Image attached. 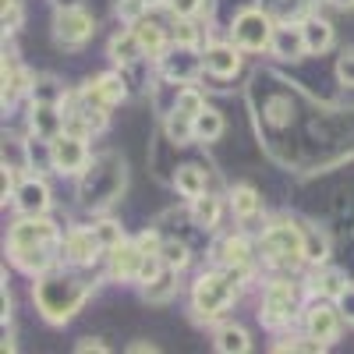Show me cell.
Returning a JSON list of instances; mask_svg holds the SVG:
<instances>
[{
	"instance_id": "obj_47",
	"label": "cell",
	"mask_w": 354,
	"mask_h": 354,
	"mask_svg": "<svg viewBox=\"0 0 354 354\" xmlns=\"http://www.w3.org/2000/svg\"><path fill=\"white\" fill-rule=\"evenodd\" d=\"M337 11H354V0H330Z\"/></svg>"
},
{
	"instance_id": "obj_50",
	"label": "cell",
	"mask_w": 354,
	"mask_h": 354,
	"mask_svg": "<svg viewBox=\"0 0 354 354\" xmlns=\"http://www.w3.org/2000/svg\"><path fill=\"white\" fill-rule=\"evenodd\" d=\"M170 0H149V8H167Z\"/></svg>"
},
{
	"instance_id": "obj_42",
	"label": "cell",
	"mask_w": 354,
	"mask_h": 354,
	"mask_svg": "<svg viewBox=\"0 0 354 354\" xmlns=\"http://www.w3.org/2000/svg\"><path fill=\"white\" fill-rule=\"evenodd\" d=\"M337 82L347 85V88H354V50H344L337 57Z\"/></svg>"
},
{
	"instance_id": "obj_2",
	"label": "cell",
	"mask_w": 354,
	"mask_h": 354,
	"mask_svg": "<svg viewBox=\"0 0 354 354\" xmlns=\"http://www.w3.org/2000/svg\"><path fill=\"white\" fill-rule=\"evenodd\" d=\"M93 290H96V283L88 277H78L71 270H50V273L36 277L32 301L50 326H64V322H71L82 312V305L93 298Z\"/></svg>"
},
{
	"instance_id": "obj_10",
	"label": "cell",
	"mask_w": 354,
	"mask_h": 354,
	"mask_svg": "<svg viewBox=\"0 0 354 354\" xmlns=\"http://www.w3.org/2000/svg\"><path fill=\"white\" fill-rule=\"evenodd\" d=\"M88 163H93V149H88V138L85 135L61 131V135L53 138V174L78 177Z\"/></svg>"
},
{
	"instance_id": "obj_12",
	"label": "cell",
	"mask_w": 354,
	"mask_h": 354,
	"mask_svg": "<svg viewBox=\"0 0 354 354\" xmlns=\"http://www.w3.org/2000/svg\"><path fill=\"white\" fill-rule=\"evenodd\" d=\"M78 93L93 103V106L113 110V106H121V103L128 100V78H124V71H103V75H96L93 82H85Z\"/></svg>"
},
{
	"instance_id": "obj_19",
	"label": "cell",
	"mask_w": 354,
	"mask_h": 354,
	"mask_svg": "<svg viewBox=\"0 0 354 354\" xmlns=\"http://www.w3.org/2000/svg\"><path fill=\"white\" fill-rule=\"evenodd\" d=\"M28 128H32V135L57 138V135H61V131L68 128V113H64V106L32 103V113H28Z\"/></svg>"
},
{
	"instance_id": "obj_14",
	"label": "cell",
	"mask_w": 354,
	"mask_h": 354,
	"mask_svg": "<svg viewBox=\"0 0 354 354\" xmlns=\"http://www.w3.org/2000/svg\"><path fill=\"white\" fill-rule=\"evenodd\" d=\"M50 205H53V198H50V185L43 181V174L21 177L18 192H15V209L21 216H46Z\"/></svg>"
},
{
	"instance_id": "obj_4",
	"label": "cell",
	"mask_w": 354,
	"mask_h": 354,
	"mask_svg": "<svg viewBox=\"0 0 354 354\" xmlns=\"http://www.w3.org/2000/svg\"><path fill=\"white\" fill-rule=\"evenodd\" d=\"M252 270L255 266H220V270H209L202 273L192 287V308H195V319L198 322H213L220 319L234 298L241 294V287L252 280Z\"/></svg>"
},
{
	"instance_id": "obj_13",
	"label": "cell",
	"mask_w": 354,
	"mask_h": 354,
	"mask_svg": "<svg viewBox=\"0 0 354 354\" xmlns=\"http://www.w3.org/2000/svg\"><path fill=\"white\" fill-rule=\"evenodd\" d=\"M103 252L106 248L96 238V227H71L64 234V262L68 266H78V270L82 266H93Z\"/></svg>"
},
{
	"instance_id": "obj_30",
	"label": "cell",
	"mask_w": 354,
	"mask_h": 354,
	"mask_svg": "<svg viewBox=\"0 0 354 354\" xmlns=\"http://www.w3.org/2000/svg\"><path fill=\"white\" fill-rule=\"evenodd\" d=\"M301 248H305V262L308 266H322L330 259V241H326V234H322L319 227L301 223Z\"/></svg>"
},
{
	"instance_id": "obj_29",
	"label": "cell",
	"mask_w": 354,
	"mask_h": 354,
	"mask_svg": "<svg viewBox=\"0 0 354 354\" xmlns=\"http://www.w3.org/2000/svg\"><path fill=\"white\" fill-rule=\"evenodd\" d=\"M220 213H223V198H216V195H198V198H192V220L202 227V230H216L220 227Z\"/></svg>"
},
{
	"instance_id": "obj_41",
	"label": "cell",
	"mask_w": 354,
	"mask_h": 354,
	"mask_svg": "<svg viewBox=\"0 0 354 354\" xmlns=\"http://www.w3.org/2000/svg\"><path fill=\"white\" fill-rule=\"evenodd\" d=\"M4 32L11 36V32H18L21 28V21H25V11H21V0H4Z\"/></svg>"
},
{
	"instance_id": "obj_37",
	"label": "cell",
	"mask_w": 354,
	"mask_h": 354,
	"mask_svg": "<svg viewBox=\"0 0 354 354\" xmlns=\"http://www.w3.org/2000/svg\"><path fill=\"white\" fill-rule=\"evenodd\" d=\"M96 227V238H100V245L110 252V248H117L121 241H128L124 238V230H121V223H113V220H100V223H93Z\"/></svg>"
},
{
	"instance_id": "obj_46",
	"label": "cell",
	"mask_w": 354,
	"mask_h": 354,
	"mask_svg": "<svg viewBox=\"0 0 354 354\" xmlns=\"http://www.w3.org/2000/svg\"><path fill=\"white\" fill-rule=\"evenodd\" d=\"M128 351H131V354H145V351H149V354H156V344H131Z\"/></svg>"
},
{
	"instance_id": "obj_17",
	"label": "cell",
	"mask_w": 354,
	"mask_h": 354,
	"mask_svg": "<svg viewBox=\"0 0 354 354\" xmlns=\"http://www.w3.org/2000/svg\"><path fill=\"white\" fill-rule=\"evenodd\" d=\"M270 53L280 57V61H301L308 53V43H305V28L301 21H277L273 28V43H270Z\"/></svg>"
},
{
	"instance_id": "obj_21",
	"label": "cell",
	"mask_w": 354,
	"mask_h": 354,
	"mask_svg": "<svg viewBox=\"0 0 354 354\" xmlns=\"http://www.w3.org/2000/svg\"><path fill=\"white\" fill-rule=\"evenodd\" d=\"M142 57H145V50H142V43H138V36H135L131 25L121 28V32L110 39V61H113L117 68H128V64L142 61Z\"/></svg>"
},
{
	"instance_id": "obj_43",
	"label": "cell",
	"mask_w": 354,
	"mask_h": 354,
	"mask_svg": "<svg viewBox=\"0 0 354 354\" xmlns=\"http://www.w3.org/2000/svg\"><path fill=\"white\" fill-rule=\"evenodd\" d=\"M135 245H138L145 255H160V248H163V238H160V234L149 227V230H142L138 238H135Z\"/></svg>"
},
{
	"instance_id": "obj_27",
	"label": "cell",
	"mask_w": 354,
	"mask_h": 354,
	"mask_svg": "<svg viewBox=\"0 0 354 354\" xmlns=\"http://www.w3.org/2000/svg\"><path fill=\"white\" fill-rule=\"evenodd\" d=\"M174 188H177V195H185L188 202L192 198H198V195H205L209 192V181H205V170L202 167H177V174H174Z\"/></svg>"
},
{
	"instance_id": "obj_32",
	"label": "cell",
	"mask_w": 354,
	"mask_h": 354,
	"mask_svg": "<svg viewBox=\"0 0 354 354\" xmlns=\"http://www.w3.org/2000/svg\"><path fill=\"white\" fill-rule=\"evenodd\" d=\"M163 131L174 145H188V142H195V117L174 110V113L163 117Z\"/></svg>"
},
{
	"instance_id": "obj_34",
	"label": "cell",
	"mask_w": 354,
	"mask_h": 354,
	"mask_svg": "<svg viewBox=\"0 0 354 354\" xmlns=\"http://www.w3.org/2000/svg\"><path fill=\"white\" fill-rule=\"evenodd\" d=\"M223 113L213 110V106H205L198 117H195V142H216L223 135Z\"/></svg>"
},
{
	"instance_id": "obj_20",
	"label": "cell",
	"mask_w": 354,
	"mask_h": 354,
	"mask_svg": "<svg viewBox=\"0 0 354 354\" xmlns=\"http://www.w3.org/2000/svg\"><path fill=\"white\" fill-rule=\"evenodd\" d=\"M32 85H36V75L28 68H21L15 61V53L11 57L4 53V106H11L15 100L28 96V93H32Z\"/></svg>"
},
{
	"instance_id": "obj_15",
	"label": "cell",
	"mask_w": 354,
	"mask_h": 354,
	"mask_svg": "<svg viewBox=\"0 0 354 354\" xmlns=\"http://www.w3.org/2000/svg\"><path fill=\"white\" fill-rule=\"evenodd\" d=\"M142 262H145V252H142L135 241H121L117 248L106 252V273H110L117 283H138Z\"/></svg>"
},
{
	"instance_id": "obj_8",
	"label": "cell",
	"mask_w": 354,
	"mask_h": 354,
	"mask_svg": "<svg viewBox=\"0 0 354 354\" xmlns=\"http://www.w3.org/2000/svg\"><path fill=\"white\" fill-rule=\"evenodd\" d=\"M305 330H308L315 340H322V344H333V340H340L344 315H340L337 301L308 290V301H305Z\"/></svg>"
},
{
	"instance_id": "obj_23",
	"label": "cell",
	"mask_w": 354,
	"mask_h": 354,
	"mask_svg": "<svg viewBox=\"0 0 354 354\" xmlns=\"http://www.w3.org/2000/svg\"><path fill=\"white\" fill-rule=\"evenodd\" d=\"M255 259V248L252 241L245 238V234H230V238H223L216 245V262L220 266H252Z\"/></svg>"
},
{
	"instance_id": "obj_3",
	"label": "cell",
	"mask_w": 354,
	"mask_h": 354,
	"mask_svg": "<svg viewBox=\"0 0 354 354\" xmlns=\"http://www.w3.org/2000/svg\"><path fill=\"white\" fill-rule=\"evenodd\" d=\"M124 185H128L124 156H117V153L93 156V163L78 174V202H82V209L106 213L110 205L124 195Z\"/></svg>"
},
{
	"instance_id": "obj_1",
	"label": "cell",
	"mask_w": 354,
	"mask_h": 354,
	"mask_svg": "<svg viewBox=\"0 0 354 354\" xmlns=\"http://www.w3.org/2000/svg\"><path fill=\"white\" fill-rule=\"evenodd\" d=\"M8 255L21 273L43 277L64 259V234L50 216H21L8 230Z\"/></svg>"
},
{
	"instance_id": "obj_36",
	"label": "cell",
	"mask_w": 354,
	"mask_h": 354,
	"mask_svg": "<svg viewBox=\"0 0 354 354\" xmlns=\"http://www.w3.org/2000/svg\"><path fill=\"white\" fill-rule=\"evenodd\" d=\"M170 36H174V43H181V46H198L202 43V32H198L195 18H174Z\"/></svg>"
},
{
	"instance_id": "obj_24",
	"label": "cell",
	"mask_w": 354,
	"mask_h": 354,
	"mask_svg": "<svg viewBox=\"0 0 354 354\" xmlns=\"http://www.w3.org/2000/svg\"><path fill=\"white\" fill-rule=\"evenodd\" d=\"M301 28H305V43H308V53H326L333 46V25L322 18V15H305L301 18Z\"/></svg>"
},
{
	"instance_id": "obj_18",
	"label": "cell",
	"mask_w": 354,
	"mask_h": 354,
	"mask_svg": "<svg viewBox=\"0 0 354 354\" xmlns=\"http://www.w3.org/2000/svg\"><path fill=\"white\" fill-rule=\"evenodd\" d=\"M135 36H138V43H142V50H145V57H153V61H160V57L167 53V46L174 43V36H170V28L163 25V21H156L153 15H145V18H138L135 25Z\"/></svg>"
},
{
	"instance_id": "obj_33",
	"label": "cell",
	"mask_w": 354,
	"mask_h": 354,
	"mask_svg": "<svg viewBox=\"0 0 354 354\" xmlns=\"http://www.w3.org/2000/svg\"><path fill=\"white\" fill-rule=\"evenodd\" d=\"M28 100H32V103H50V106H64L68 88L57 82L53 75H43V78H36V85H32V93H28Z\"/></svg>"
},
{
	"instance_id": "obj_39",
	"label": "cell",
	"mask_w": 354,
	"mask_h": 354,
	"mask_svg": "<svg viewBox=\"0 0 354 354\" xmlns=\"http://www.w3.org/2000/svg\"><path fill=\"white\" fill-rule=\"evenodd\" d=\"M177 110L188 113V117H198V113L205 110V96L198 93L195 85H185V88H181V100H177Z\"/></svg>"
},
{
	"instance_id": "obj_6",
	"label": "cell",
	"mask_w": 354,
	"mask_h": 354,
	"mask_svg": "<svg viewBox=\"0 0 354 354\" xmlns=\"http://www.w3.org/2000/svg\"><path fill=\"white\" fill-rule=\"evenodd\" d=\"M301 308H305L301 305V287L294 280H287V277H277L262 290L259 319H262V326H270V330H283V326H290V319L298 315Z\"/></svg>"
},
{
	"instance_id": "obj_11",
	"label": "cell",
	"mask_w": 354,
	"mask_h": 354,
	"mask_svg": "<svg viewBox=\"0 0 354 354\" xmlns=\"http://www.w3.org/2000/svg\"><path fill=\"white\" fill-rule=\"evenodd\" d=\"M96 32V18L88 15L85 8H57L53 15V39L75 50V46H85Z\"/></svg>"
},
{
	"instance_id": "obj_26",
	"label": "cell",
	"mask_w": 354,
	"mask_h": 354,
	"mask_svg": "<svg viewBox=\"0 0 354 354\" xmlns=\"http://www.w3.org/2000/svg\"><path fill=\"white\" fill-rule=\"evenodd\" d=\"M227 198H230L234 216H238L241 223H248V220H255V216L262 213V198H259V192H255L252 185H234Z\"/></svg>"
},
{
	"instance_id": "obj_38",
	"label": "cell",
	"mask_w": 354,
	"mask_h": 354,
	"mask_svg": "<svg viewBox=\"0 0 354 354\" xmlns=\"http://www.w3.org/2000/svg\"><path fill=\"white\" fill-rule=\"evenodd\" d=\"M153 8H149V0H117V18H121L124 25H135L138 18H145Z\"/></svg>"
},
{
	"instance_id": "obj_5",
	"label": "cell",
	"mask_w": 354,
	"mask_h": 354,
	"mask_svg": "<svg viewBox=\"0 0 354 354\" xmlns=\"http://www.w3.org/2000/svg\"><path fill=\"white\" fill-rule=\"evenodd\" d=\"M259 255L273 266V270H294L298 262H305L301 248V223L294 220H277L262 230L259 238Z\"/></svg>"
},
{
	"instance_id": "obj_44",
	"label": "cell",
	"mask_w": 354,
	"mask_h": 354,
	"mask_svg": "<svg viewBox=\"0 0 354 354\" xmlns=\"http://www.w3.org/2000/svg\"><path fill=\"white\" fill-rule=\"evenodd\" d=\"M337 308H340V315H344L347 326H354V283L344 287V294L337 298Z\"/></svg>"
},
{
	"instance_id": "obj_7",
	"label": "cell",
	"mask_w": 354,
	"mask_h": 354,
	"mask_svg": "<svg viewBox=\"0 0 354 354\" xmlns=\"http://www.w3.org/2000/svg\"><path fill=\"white\" fill-rule=\"evenodd\" d=\"M273 28H277V18L266 8H245L230 25V39L245 53H262L273 43Z\"/></svg>"
},
{
	"instance_id": "obj_40",
	"label": "cell",
	"mask_w": 354,
	"mask_h": 354,
	"mask_svg": "<svg viewBox=\"0 0 354 354\" xmlns=\"http://www.w3.org/2000/svg\"><path fill=\"white\" fill-rule=\"evenodd\" d=\"M167 8H170L174 18H198V15H205L209 0H170Z\"/></svg>"
},
{
	"instance_id": "obj_16",
	"label": "cell",
	"mask_w": 354,
	"mask_h": 354,
	"mask_svg": "<svg viewBox=\"0 0 354 354\" xmlns=\"http://www.w3.org/2000/svg\"><path fill=\"white\" fill-rule=\"evenodd\" d=\"M241 46L238 43H209L202 50V57H205V75H213V78H220V82H227V78H234L241 71Z\"/></svg>"
},
{
	"instance_id": "obj_48",
	"label": "cell",
	"mask_w": 354,
	"mask_h": 354,
	"mask_svg": "<svg viewBox=\"0 0 354 354\" xmlns=\"http://www.w3.org/2000/svg\"><path fill=\"white\" fill-rule=\"evenodd\" d=\"M53 8H82V0H50Z\"/></svg>"
},
{
	"instance_id": "obj_31",
	"label": "cell",
	"mask_w": 354,
	"mask_h": 354,
	"mask_svg": "<svg viewBox=\"0 0 354 354\" xmlns=\"http://www.w3.org/2000/svg\"><path fill=\"white\" fill-rule=\"evenodd\" d=\"M216 351L220 354H248L252 351V337L245 326H234V322H227V326L216 330Z\"/></svg>"
},
{
	"instance_id": "obj_22",
	"label": "cell",
	"mask_w": 354,
	"mask_h": 354,
	"mask_svg": "<svg viewBox=\"0 0 354 354\" xmlns=\"http://www.w3.org/2000/svg\"><path fill=\"white\" fill-rule=\"evenodd\" d=\"M177 273H181V270L163 266V270H160L149 283H142V298L149 301V305H167L174 294H177Z\"/></svg>"
},
{
	"instance_id": "obj_49",
	"label": "cell",
	"mask_w": 354,
	"mask_h": 354,
	"mask_svg": "<svg viewBox=\"0 0 354 354\" xmlns=\"http://www.w3.org/2000/svg\"><path fill=\"white\" fill-rule=\"evenodd\" d=\"M0 347H4V354H8V351H15V337H11V333H4V344H0Z\"/></svg>"
},
{
	"instance_id": "obj_9",
	"label": "cell",
	"mask_w": 354,
	"mask_h": 354,
	"mask_svg": "<svg viewBox=\"0 0 354 354\" xmlns=\"http://www.w3.org/2000/svg\"><path fill=\"white\" fill-rule=\"evenodd\" d=\"M160 75L163 78H174V82H181V85H192L205 75V57L198 46H181V43H170L167 53L160 57Z\"/></svg>"
},
{
	"instance_id": "obj_45",
	"label": "cell",
	"mask_w": 354,
	"mask_h": 354,
	"mask_svg": "<svg viewBox=\"0 0 354 354\" xmlns=\"http://www.w3.org/2000/svg\"><path fill=\"white\" fill-rule=\"evenodd\" d=\"M75 351H78V354H85V351H96V354H103V351H106V344H103V340H82Z\"/></svg>"
},
{
	"instance_id": "obj_28",
	"label": "cell",
	"mask_w": 354,
	"mask_h": 354,
	"mask_svg": "<svg viewBox=\"0 0 354 354\" xmlns=\"http://www.w3.org/2000/svg\"><path fill=\"white\" fill-rule=\"evenodd\" d=\"M347 283H351V280H347L340 270H330V266L322 262V266H319V273L308 280V290H312V294H322V298H333V301H337L340 294H344V287H347Z\"/></svg>"
},
{
	"instance_id": "obj_35",
	"label": "cell",
	"mask_w": 354,
	"mask_h": 354,
	"mask_svg": "<svg viewBox=\"0 0 354 354\" xmlns=\"http://www.w3.org/2000/svg\"><path fill=\"white\" fill-rule=\"evenodd\" d=\"M160 259H163V266H174V270H188V262H192V252H188V245L185 241H163V248H160Z\"/></svg>"
},
{
	"instance_id": "obj_25",
	"label": "cell",
	"mask_w": 354,
	"mask_h": 354,
	"mask_svg": "<svg viewBox=\"0 0 354 354\" xmlns=\"http://www.w3.org/2000/svg\"><path fill=\"white\" fill-rule=\"evenodd\" d=\"M21 149H25V163H28V170H36V174H50V170H53V138L28 135Z\"/></svg>"
}]
</instances>
